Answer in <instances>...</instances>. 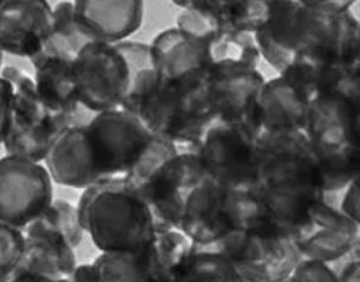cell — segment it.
I'll return each instance as SVG.
<instances>
[{
  "mask_svg": "<svg viewBox=\"0 0 360 282\" xmlns=\"http://www.w3.org/2000/svg\"><path fill=\"white\" fill-rule=\"evenodd\" d=\"M231 197L233 228L221 240L199 247L223 252L235 264L242 281H287L301 259L292 237L252 190L231 191Z\"/></svg>",
  "mask_w": 360,
  "mask_h": 282,
  "instance_id": "cell-1",
  "label": "cell"
},
{
  "mask_svg": "<svg viewBox=\"0 0 360 282\" xmlns=\"http://www.w3.org/2000/svg\"><path fill=\"white\" fill-rule=\"evenodd\" d=\"M209 74L195 72L173 82L146 69L136 75L121 107L135 114L154 134L195 150L214 120L207 101Z\"/></svg>",
  "mask_w": 360,
  "mask_h": 282,
  "instance_id": "cell-2",
  "label": "cell"
},
{
  "mask_svg": "<svg viewBox=\"0 0 360 282\" xmlns=\"http://www.w3.org/2000/svg\"><path fill=\"white\" fill-rule=\"evenodd\" d=\"M207 177L195 150H180L172 140L155 134L139 162L124 176V185L146 202L157 230H179L190 192Z\"/></svg>",
  "mask_w": 360,
  "mask_h": 282,
  "instance_id": "cell-3",
  "label": "cell"
},
{
  "mask_svg": "<svg viewBox=\"0 0 360 282\" xmlns=\"http://www.w3.org/2000/svg\"><path fill=\"white\" fill-rule=\"evenodd\" d=\"M79 222L101 252H140L155 238L146 202L124 185V177H103L84 188L77 203Z\"/></svg>",
  "mask_w": 360,
  "mask_h": 282,
  "instance_id": "cell-4",
  "label": "cell"
},
{
  "mask_svg": "<svg viewBox=\"0 0 360 282\" xmlns=\"http://www.w3.org/2000/svg\"><path fill=\"white\" fill-rule=\"evenodd\" d=\"M304 132L319 160L325 192L340 191L360 177V96L330 91L311 98Z\"/></svg>",
  "mask_w": 360,
  "mask_h": 282,
  "instance_id": "cell-5",
  "label": "cell"
},
{
  "mask_svg": "<svg viewBox=\"0 0 360 282\" xmlns=\"http://www.w3.org/2000/svg\"><path fill=\"white\" fill-rule=\"evenodd\" d=\"M153 69L150 44L126 41H91L72 63L79 105L91 113L115 110L124 103L136 75Z\"/></svg>",
  "mask_w": 360,
  "mask_h": 282,
  "instance_id": "cell-6",
  "label": "cell"
},
{
  "mask_svg": "<svg viewBox=\"0 0 360 282\" xmlns=\"http://www.w3.org/2000/svg\"><path fill=\"white\" fill-rule=\"evenodd\" d=\"M1 143L8 155L41 162L72 117L58 115L41 101L34 79L15 67L1 72Z\"/></svg>",
  "mask_w": 360,
  "mask_h": 282,
  "instance_id": "cell-7",
  "label": "cell"
},
{
  "mask_svg": "<svg viewBox=\"0 0 360 282\" xmlns=\"http://www.w3.org/2000/svg\"><path fill=\"white\" fill-rule=\"evenodd\" d=\"M195 150L207 176L225 188L250 191L259 184L262 146L247 126L214 119Z\"/></svg>",
  "mask_w": 360,
  "mask_h": 282,
  "instance_id": "cell-8",
  "label": "cell"
},
{
  "mask_svg": "<svg viewBox=\"0 0 360 282\" xmlns=\"http://www.w3.org/2000/svg\"><path fill=\"white\" fill-rule=\"evenodd\" d=\"M86 131L102 177H124L155 136L139 117L122 107L95 114Z\"/></svg>",
  "mask_w": 360,
  "mask_h": 282,
  "instance_id": "cell-9",
  "label": "cell"
},
{
  "mask_svg": "<svg viewBox=\"0 0 360 282\" xmlns=\"http://www.w3.org/2000/svg\"><path fill=\"white\" fill-rule=\"evenodd\" d=\"M266 79L256 67L243 62H216L207 83V101L216 120L240 124L257 136L259 94Z\"/></svg>",
  "mask_w": 360,
  "mask_h": 282,
  "instance_id": "cell-10",
  "label": "cell"
},
{
  "mask_svg": "<svg viewBox=\"0 0 360 282\" xmlns=\"http://www.w3.org/2000/svg\"><path fill=\"white\" fill-rule=\"evenodd\" d=\"M302 3V38L297 56L315 64H360V24L351 11L335 12Z\"/></svg>",
  "mask_w": 360,
  "mask_h": 282,
  "instance_id": "cell-11",
  "label": "cell"
},
{
  "mask_svg": "<svg viewBox=\"0 0 360 282\" xmlns=\"http://www.w3.org/2000/svg\"><path fill=\"white\" fill-rule=\"evenodd\" d=\"M53 178L41 162L6 155L0 160V223L24 229L53 202Z\"/></svg>",
  "mask_w": 360,
  "mask_h": 282,
  "instance_id": "cell-12",
  "label": "cell"
},
{
  "mask_svg": "<svg viewBox=\"0 0 360 282\" xmlns=\"http://www.w3.org/2000/svg\"><path fill=\"white\" fill-rule=\"evenodd\" d=\"M27 249L8 281H72L75 271V248L67 237L39 216L24 228Z\"/></svg>",
  "mask_w": 360,
  "mask_h": 282,
  "instance_id": "cell-13",
  "label": "cell"
},
{
  "mask_svg": "<svg viewBox=\"0 0 360 282\" xmlns=\"http://www.w3.org/2000/svg\"><path fill=\"white\" fill-rule=\"evenodd\" d=\"M53 8L44 0L0 3V44L4 53L32 60L53 34Z\"/></svg>",
  "mask_w": 360,
  "mask_h": 282,
  "instance_id": "cell-14",
  "label": "cell"
},
{
  "mask_svg": "<svg viewBox=\"0 0 360 282\" xmlns=\"http://www.w3.org/2000/svg\"><path fill=\"white\" fill-rule=\"evenodd\" d=\"M233 228L231 190L218 184L210 177L204 178L192 188L185 202L180 231L192 243L207 245L225 236Z\"/></svg>",
  "mask_w": 360,
  "mask_h": 282,
  "instance_id": "cell-15",
  "label": "cell"
},
{
  "mask_svg": "<svg viewBox=\"0 0 360 282\" xmlns=\"http://www.w3.org/2000/svg\"><path fill=\"white\" fill-rule=\"evenodd\" d=\"M301 257L333 262L360 245V223L325 198L311 223L292 237Z\"/></svg>",
  "mask_w": 360,
  "mask_h": 282,
  "instance_id": "cell-16",
  "label": "cell"
},
{
  "mask_svg": "<svg viewBox=\"0 0 360 282\" xmlns=\"http://www.w3.org/2000/svg\"><path fill=\"white\" fill-rule=\"evenodd\" d=\"M75 19L90 41L117 44L143 25L140 0H74Z\"/></svg>",
  "mask_w": 360,
  "mask_h": 282,
  "instance_id": "cell-17",
  "label": "cell"
},
{
  "mask_svg": "<svg viewBox=\"0 0 360 282\" xmlns=\"http://www.w3.org/2000/svg\"><path fill=\"white\" fill-rule=\"evenodd\" d=\"M53 183L68 188H84L102 177L95 165L86 124L64 128L44 160Z\"/></svg>",
  "mask_w": 360,
  "mask_h": 282,
  "instance_id": "cell-18",
  "label": "cell"
},
{
  "mask_svg": "<svg viewBox=\"0 0 360 282\" xmlns=\"http://www.w3.org/2000/svg\"><path fill=\"white\" fill-rule=\"evenodd\" d=\"M153 69L169 81H178L190 72L210 70L214 65L211 43L178 27H169L150 44Z\"/></svg>",
  "mask_w": 360,
  "mask_h": 282,
  "instance_id": "cell-19",
  "label": "cell"
},
{
  "mask_svg": "<svg viewBox=\"0 0 360 282\" xmlns=\"http://www.w3.org/2000/svg\"><path fill=\"white\" fill-rule=\"evenodd\" d=\"M308 103L300 88L283 76L266 81L259 100L261 133L304 132Z\"/></svg>",
  "mask_w": 360,
  "mask_h": 282,
  "instance_id": "cell-20",
  "label": "cell"
},
{
  "mask_svg": "<svg viewBox=\"0 0 360 282\" xmlns=\"http://www.w3.org/2000/svg\"><path fill=\"white\" fill-rule=\"evenodd\" d=\"M31 63L34 65V81L41 101L53 113L74 117L79 110L72 75L74 60L64 57L38 55Z\"/></svg>",
  "mask_w": 360,
  "mask_h": 282,
  "instance_id": "cell-21",
  "label": "cell"
},
{
  "mask_svg": "<svg viewBox=\"0 0 360 282\" xmlns=\"http://www.w3.org/2000/svg\"><path fill=\"white\" fill-rule=\"evenodd\" d=\"M192 241L178 229L157 230L150 245V282H176Z\"/></svg>",
  "mask_w": 360,
  "mask_h": 282,
  "instance_id": "cell-22",
  "label": "cell"
},
{
  "mask_svg": "<svg viewBox=\"0 0 360 282\" xmlns=\"http://www.w3.org/2000/svg\"><path fill=\"white\" fill-rule=\"evenodd\" d=\"M221 34H255L268 18V0H202Z\"/></svg>",
  "mask_w": 360,
  "mask_h": 282,
  "instance_id": "cell-23",
  "label": "cell"
},
{
  "mask_svg": "<svg viewBox=\"0 0 360 282\" xmlns=\"http://www.w3.org/2000/svg\"><path fill=\"white\" fill-rule=\"evenodd\" d=\"M89 43H91L89 38L83 34L76 22L75 1L68 0L57 3L53 8V34L46 41L41 55L64 57L74 60L79 51Z\"/></svg>",
  "mask_w": 360,
  "mask_h": 282,
  "instance_id": "cell-24",
  "label": "cell"
},
{
  "mask_svg": "<svg viewBox=\"0 0 360 282\" xmlns=\"http://www.w3.org/2000/svg\"><path fill=\"white\" fill-rule=\"evenodd\" d=\"M263 27L276 46L297 56L302 37L301 0H268V18Z\"/></svg>",
  "mask_w": 360,
  "mask_h": 282,
  "instance_id": "cell-25",
  "label": "cell"
},
{
  "mask_svg": "<svg viewBox=\"0 0 360 282\" xmlns=\"http://www.w3.org/2000/svg\"><path fill=\"white\" fill-rule=\"evenodd\" d=\"M242 281L235 264L223 252L192 243L176 281Z\"/></svg>",
  "mask_w": 360,
  "mask_h": 282,
  "instance_id": "cell-26",
  "label": "cell"
},
{
  "mask_svg": "<svg viewBox=\"0 0 360 282\" xmlns=\"http://www.w3.org/2000/svg\"><path fill=\"white\" fill-rule=\"evenodd\" d=\"M150 245L140 252H101L94 261L100 281L150 282Z\"/></svg>",
  "mask_w": 360,
  "mask_h": 282,
  "instance_id": "cell-27",
  "label": "cell"
},
{
  "mask_svg": "<svg viewBox=\"0 0 360 282\" xmlns=\"http://www.w3.org/2000/svg\"><path fill=\"white\" fill-rule=\"evenodd\" d=\"M211 53L214 63L231 60L250 64L257 68L261 60V53L254 34H221V37L211 46Z\"/></svg>",
  "mask_w": 360,
  "mask_h": 282,
  "instance_id": "cell-28",
  "label": "cell"
},
{
  "mask_svg": "<svg viewBox=\"0 0 360 282\" xmlns=\"http://www.w3.org/2000/svg\"><path fill=\"white\" fill-rule=\"evenodd\" d=\"M25 249L27 236L24 230L0 223V281H8L24 257Z\"/></svg>",
  "mask_w": 360,
  "mask_h": 282,
  "instance_id": "cell-29",
  "label": "cell"
},
{
  "mask_svg": "<svg viewBox=\"0 0 360 282\" xmlns=\"http://www.w3.org/2000/svg\"><path fill=\"white\" fill-rule=\"evenodd\" d=\"M41 216L56 226L57 229L67 237L68 242L72 248L76 249L79 247L86 230L83 229L82 224L79 222L77 205H74L68 200L57 198L53 200L48 210Z\"/></svg>",
  "mask_w": 360,
  "mask_h": 282,
  "instance_id": "cell-30",
  "label": "cell"
},
{
  "mask_svg": "<svg viewBox=\"0 0 360 282\" xmlns=\"http://www.w3.org/2000/svg\"><path fill=\"white\" fill-rule=\"evenodd\" d=\"M287 281H338V278L328 262L301 257Z\"/></svg>",
  "mask_w": 360,
  "mask_h": 282,
  "instance_id": "cell-31",
  "label": "cell"
},
{
  "mask_svg": "<svg viewBox=\"0 0 360 282\" xmlns=\"http://www.w3.org/2000/svg\"><path fill=\"white\" fill-rule=\"evenodd\" d=\"M263 25L254 34H255L256 44L259 46L261 57H264V60L269 63V65H271V68H274L280 74L294 62L295 53L276 46L274 41L270 39Z\"/></svg>",
  "mask_w": 360,
  "mask_h": 282,
  "instance_id": "cell-32",
  "label": "cell"
},
{
  "mask_svg": "<svg viewBox=\"0 0 360 282\" xmlns=\"http://www.w3.org/2000/svg\"><path fill=\"white\" fill-rule=\"evenodd\" d=\"M359 245L353 248L346 255L333 262H330L337 275L338 281H360Z\"/></svg>",
  "mask_w": 360,
  "mask_h": 282,
  "instance_id": "cell-33",
  "label": "cell"
},
{
  "mask_svg": "<svg viewBox=\"0 0 360 282\" xmlns=\"http://www.w3.org/2000/svg\"><path fill=\"white\" fill-rule=\"evenodd\" d=\"M359 179L360 177L356 178L345 188H342L340 200L333 203L342 214L356 223H360Z\"/></svg>",
  "mask_w": 360,
  "mask_h": 282,
  "instance_id": "cell-34",
  "label": "cell"
},
{
  "mask_svg": "<svg viewBox=\"0 0 360 282\" xmlns=\"http://www.w3.org/2000/svg\"><path fill=\"white\" fill-rule=\"evenodd\" d=\"M72 281H100L94 262L76 266L75 271L72 275Z\"/></svg>",
  "mask_w": 360,
  "mask_h": 282,
  "instance_id": "cell-35",
  "label": "cell"
}]
</instances>
